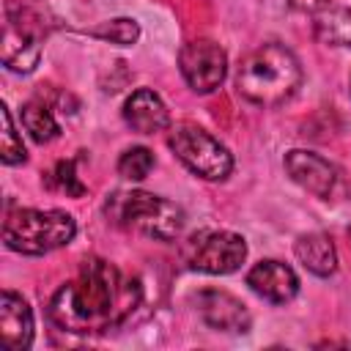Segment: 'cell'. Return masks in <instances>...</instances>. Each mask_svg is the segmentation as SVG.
<instances>
[{
    "mask_svg": "<svg viewBox=\"0 0 351 351\" xmlns=\"http://www.w3.org/2000/svg\"><path fill=\"white\" fill-rule=\"evenodd\" d=\"M143 285L104 258H85L74 280L49 299V318L71 335H101L121 326L140 304Z\"/></svg>",
    "mask_w": 351,
    "mask_h": 351,
    "instance_id": "cell-1",
    "label": "cell"
},
{
    "mask_svg": "<svg viewBox=\"0 0 351 351\" xmlns=\"http://www.w3.org/2000/svg\"><path fill=\"white\" fill-rule=\"evenodd\" d=\"M302 85V63L282 44H261L252 49L236 74L239 93L258 107H277L288 101Z\"/></svg>",
    "mask_w": 351,
    "mask_h": 351,
    "instance_id": "cell-2",
    "label": "cell"
},
{
    "mask_svg": "<svg viewBox=\"0 0 351 351\" xmlns=\"http://www.w3.org/2000/svg\"><path fill=\"white\" fill-rule=\"evenodd\" d=\"M104 214L112 225L156 239V241H170L184 230L186 214L178 203L159 197L154 192L143 189H129V192H112L104 200Z\"/></svg>",
    "mask_w": 351,
    "mask_h": 351,
    "instance_id": "cell-3",
    "label": "cell"
},
{
    "mask_svg": "<svg viewBox=\"0 0 351 351\" xmlns=\"http://www.w3.org/2000/svg\"><path fill=\"white\" fill-rule=\"evenodd\" d=\"M77 236V222L60 208H11L3 222V241L19 255H47Z\"/></svg>",
    "mask_w": 351,
    "mask_h": 351,
    "instance_id": "cell-4",
    "label": "cell"
},
{
    "mask_svg": "<svg viewBox=\"0 0 351 351\" xmlns=\"http://www.w3.org/2000/svg\"><path fill=\"white\" fill-rule=\"evenodd\" d=\"M170 148L173 154L200 178L206 181H225L233 170V156L230 151L208 134L197 123H176L170 129Z\"/></svg>",
    "mask_w": 351,
    "mask_h": 351,
    "instance_id": "cell-5",
    "label": "cell"
},
{
    "mask_svg": "<svg viewBox=\"0 0 351 351\" xmlns=\"http://www.w3.org/2000/svg\"><path fill=\"white\" fill-rule=\"evenodd\" d=\"M184 258L195 271L230 274L244 263L247 241L233 230H200L186 241Z\"/></svg>",
    "mask_w": 351,
    "mask_h": 351,
    "instance_id": "cell-6",
    "label": "cell"
},
{
    "mask_svg": "<svg viewBox=\"0 0 351 351\" xmlns=\"http://www.w3.org/2000/svg\"><path fill=\"white\" fill-rule=\"evenodd\" d=\"M178 69L195 93H211L222 85L228 74V55L219 44L208 38H195L181 47Z\"/></svg>",
    "mask_w": 351,
    "mask_h": 351,
    "instance_id": "cell-7",
    "label": "cell"
},
{
    "mask_svg": "<svg viewBox=\"0 0 351 351\" xmlns=\"http://www.w3.org/2000/svg\"><path fill=\"white\" fill-rule=\"evenodd\" d=\"M285 173L310 195L329 200L337 186V170L329 159H324L315 151L293 148L285 154Z\"/></svg>",
    "mask_w": 351,
    "mask_h": 351,
    "instance_id": "cell-8",
    "label": "cell"
},
{
    "mask_svg": "<svg viewBox=\"0 0 351 351\" xmlns=\"http://www.w3.org/2000/svg\"><path fill=\"white\" fill-rule=\"evenodd\" d=\"M247 285L266 302L271 304H285L296 296L299 291V277L291 266L280 263V261H261L250 269L247 274Z\"/></svg>",
    "mask_w": 351,
    "mask_h": 351,
    "instance_id": "cell-9",
    "label": "cell"
},
{
    "mask_svg": "<svg viewBox=\"0 0 351 351\" xmlns=\"http://www.w3.org/2000/svg\"><path fill=\"white\" fill-rule=\"evenodd\" d=\"M307 14L324 44L351 47V0H313Z\"/></svg>",
    "mask_w": 351,
    "mask_h": 351,
    "instance_id": "cell-10",
    "label": "cell"
},
{
    "mask_svg": "<svg viewBox=\"0 0 351 351\" xmlns=\"http://www.w3.org/2000/svg\"><path fill=\"white\" fill-rule=\"evenodd\" d=\"M197 310L211 329H222V332H247L250 329L247 307L225 291H200Z\"/></svg>",
    "mask_w": 351,
    "mask_h": 351,
    "instance_id": "cell-11",
    "label": "cell"
},
{
    "mask_svg": "<svg viewBox=\"0 0 351 351\" xmlns=\"http://www.w3.org/2000/svg\"><path fill=\"white\" fill-rule=\"evenodd\" d=\"M0 337L11 351H22L33 343V310L14 291L0 293Z\"/></svg>",
    "mask_w": 351,
    "mask_h": 351,
    "instance_id": "cell-12",
    "label": "cell"
},
{
    "mask_svg": "<svg viewBox=\"0 0 351 351\" xmlns=\"http://www.w3.org/2000/svg\"><path fill=\"white\" fill-rule=\"evenodd\" d=\"M123 121L137 134H156L170 126V112L159 93H154L151 88H137L123 101Z\"/></svg>",
    "mask_w": 351,
    "mask_h": 351,
    "instance_id": "cell-13",
    "label": "cell"
},
{
    "mask_svg": "<svg viewBox=\"0 0 351 351\" xmlns=\"http://www.w3.org/2000/svg\"><path fill=\"white\" fill-rule=\"evenodd\" d=\"M41 58V44H38V36H33L30 30H16V25L8 19L5 22V30H3V63L5 69L11 71H33L36 63Z\"/></svg>",
    "mask_w": 351,
    "mask_h": 351,
    "instance_id": "cell-14",
    "label": "cell"
},
{
    "mask_svg": "<svg viewBox=\"0 0 351 351\" xmlns=\"http://www.w3.org/2000/svg\"><path fill=\"white\" fill-rule=\"evenodd\" d=\"M293 252H296L299 263L307 271L318 274V277H329L337 269V250H335L332 239L326 233H321V230L302 233L296 239V244H293Z\"/></svg>",
    "mask_w": 351,
    "mask_h": 351,
    "instance_id": "cell-15",
    "label": "cell"
},
{
    "mask_svg": "<svg viewBox=\"0 0 351 351\" xmlns=\"http://www.w3.org/2000/svg\"><path fill=\"white\" fill-rule=\"evenodd\" d=\"M22 126L27 129V134L36 143H49V140H55L60 134V123L55 121L52 110L38 99H33V101H27L22 107Z\"/></svg>",
    "mask_w": 351,
    "mask_h": 351,
    "instance_id": "cell-16",
    "label": "cell"
},
{
    "mask_svg": "<svg viewBox=\"0 0 351 351\" xmlns=\"http://www.w3.org/2000/svg\"><path fill=\"white\" fill-rule=\"evenodd\" d=\"M0 115H3V137H0V159L5 165H22L27 159V151L22 145V137L14 126V118H11V110L3 104L0 107Z\"/></svg>",
    "mask_w": 351,
    "mask_h": 351,
    "instance_id": "cell-17",
    "label": "cell"
},
{
    "mask_svg": "<svg viewBox=\"0 0 351 351\" xmlns=\"http://www.w3.org/2000/svg\"><path fill=\"white\" fill-rule=\"evenodd\" d=\"M154 170V154L145 148V145H134V148H126L118 159V173L129 181H143L148 173Z\"/></svg>",
    "mask_w": 351,
    "mask_h": 351,
    "instance_id": "cell-18",
    "label": "cell"
},
{
    "mask_svg": "<svg viewBox=\"0 0 351 351\" xmlns=\"http://www.w3.org/2000/svg\"><path fill=\"white\" fill-rule=\"evenodd\" d=\"M90 36L104 38V41L118 44V47H132V44L137 41V36H140V25H137L134 19H129V16H121V19L104 22L101 27H93Z\"/></svg>",
    "mask_w": 351,
    "mask_h": 351,
    "instance_id": "cell-19",
    "label": "cell"
},
{
    "mask_svg": "<svg viewBox=\"0 0 351 351\" xmlns=\"http://www.w3.org/2000/svg\"><path fill=\"white\" fill-rule=\"evenodd\" d=\"M47 186H49V189H58V192H66V195H71V197H82V195H85V184L77 178L71 159L58 162V165L49 170Z\"/></svg>",
    "mask_w": 351,
    "mask_h": 351,
    "instance_id": "cell-20",
    "label": "cell"
}]
</instances>
